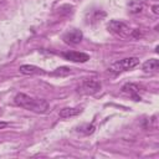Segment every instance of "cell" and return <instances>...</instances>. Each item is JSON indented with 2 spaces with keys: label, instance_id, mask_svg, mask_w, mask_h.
<instances>
[{
  "label": "cell",
  "instance_id": "17",
  "mask_svg": "<svg viewBox=\"0 0 159 159\" xmlns=\"http://www.w3.org/2000/svg\"><path fill=\"white\" fill-rule=\"evenodd\" d=\"M1 113H2V111H1V108H0V116H1Z\"/></svg>",
  "mask_w": 159,
  "mask_h": 159
},
{
  "label": "cell",
  "instance_id": "15",
  "mask_svg": "<svg viewBox=\"0 0 159 159\" xmlns=\"http://www.w3.org/2000/svg\"><path fill=\"white\" fill-rule=\"evenodd\" d=\"M7 125H9L7 122H1V120H0V129H4V128L7 127Z\"/></svg>",
  "mask_w": 159,
  "mask_h": 159
},
{
  "label": "cell",
  "instance_id": "7",
  "mask_svg": "<svg viewBox=\"0 0 159 159\" xmlns=\"http://www.w3.org/2000/svg\"><path fill=\"white\" fill-rule=\"evenodd\" d=\"M122 92L128 93L134 101H140V97L138 96V93H139V87H138L135 83H125V84L122 87Z\"/></svg>",
  "mask_w": 159,
  "mask_h": 159
},
{
  "label": "cell",
  "instance_id": "4",
  "mask_svg": "<svg viewBox=\"0 0 159 159\" xmlns=\"http://www.w3.org/2000/svg\"><path fill=\"white\" fill-rule=\"evenodd\" d=\"M82 37H83V34L81 30L78 29H72L70 31H67L65 35H63V41L66 43H70V45H77L82 41Z\"/></svg>",
  "mask_w": 159,
  "mask_h": 159
},
{
  "label": "cell",
  "instance_id": "1",
  "mask_svg": "<svg viewBox=\"0 0 159 159\" xmlns=\"http://www.w3.org/2000/svg\"><path fill=\"white\" fill-rule=\"evenodd\" d=\"M14 102L17 106H20L27 111L40 113V114H43V113L48 112V109H50V104L47 101L41 99V98H32L25 93H17L14 98Z\"/></svg>",
  "mask_w": 159,
  "mask_h": 159
},
{
  "label": "cell",
  "instance_id": "5",
  "mask_svg": "<svg viewBox=\"0 0 159 159\" xmlns=\"http://www.w3.org/2000/svg\"><path fill=\"white\" fill-rule=\"evenodd\" d=\"M101 87H102L101 82L96 78H87L82 82V88L84 89L86 93H89V94L97 93L101 89Z\"/></svg>",
  "mask_w": 159,
  "mask_h": 159
},
{
  "label": "cell",
  "instance_id": "9",
  "mask_svg": "<svg viewBox=\"0 0 159 159\" xmlns=\"http://www.w3.org/2000/svg\"><path fill=\"white\" fill-rule=\"evenodd\" d=\"M19 71L22 73V75H37V73H43V71L35 66V65H21Z\"/></svg>",
  "mask_w": 159,
  "mask_h": 159
},
{
  "label": "cell",
  "instance_id": "2",
  "mask_svg": "<svg viewBox=\"0 0 159 159\" xmlns=\"http://www.w3.org/2000/svg\"><path fill=\"white\" fill-rule=\"evenodd\" d=\"M138 63H139V58L138 57H127V58H123V60H119V61L112 63L108 67V71L111 73L118 75L120 72H124V71H128V70L135 67Z\"/></svg>",
  "mask_w": 159,
  "mask_h": 159
},
{
  "label": "cell",
  "instance_id": "8",
  "mask_svg": "<svg viewBox=\"0 0 159 159\" xmlns=\"http://www.w3.org/2000/svg\"><path fill=\"white\" fill-rule=\"evenodd\" d=\"M82 112L81 107H65L60 111L58 116L60 118H70V117H75L77 114H80Z\"/></svg>",
  "mask_w": 159,
  "mask_h": 159
},
{
  "label": "cell",
  "instance_id": "12",
  "mask_svg": "<svg viewBox=\"0 0 159 159\" xmlns=\"http://www.w3.org/2000/svg\"><path fill=\"white\" fill-rule=\"evenodd\" d=\"M142 10H143V4H139V2H135V1H133V2L129 4V10L128 11L130 14H138Z\"/></svg>",
  "mask_w": 159,
  "mask_h": 159
},
{
  "label": "cell",
  "instance_id": "3",
  "mask_svg": "<svg viewBox=\"0 0 159 159\" xmlns=\"http://www.w3.org/2000/svg\"><path fill=\"white\" fill-rule=\"evenodd\" d=\"M108 31H111L112 34L118 35V36H125L129 34V27L123 21L111 20L108 24Z\"/></svg>",
  "mask_w": 159,
  "mask_h": 159
},
{
  "label": "cell",
  "instance_id": "6",
  "mask_svg": "<svg viewBox=\"0 0 159 159\" xmlns=\"http://www.w3.org/2000/svg\"><path fill=\"white\" fill-rule=\"evenodd\" d=\"M63 57L68 61H72V62H87L89 60V55L88 53H84V52H77V51H68V52H65L63 53Z\"/></svg>",
  "mask_w": 159,
  "mask_h": 159
},
{
  "label": "cell",
  "instance_id": "14",
  "mask_svg": "<svg viewBox=\"0 0 159 159\" xmlns=\"http://www.w3.org/2000/svg\"><path fill=\"white\" fill-rule=\"evenodd\" d=\"M132 37H134V39H139V37H142V32H140V30H139V29L133 30V31H132Z\"/></svg>",
  "mask_w": 159,
  "mask_h": 159
},
{
  "label": "cell",
  "instance_id": "13",
  "mask_svg": "<svg viewBox=\"0 0 159 159\" xmlns=\"http://www.w3.org/2000/svg\"><path fill=\"white\" fill-rule=\"evenodd\" d=\"M94 125L93 124H86V125H82V127H78V130L80 132H83L84 134H92L94 132Z\"/></svg>",
  "mask_w": 159,
  "mask_h": 159
},
{
  "label": "cell",
  "instance_id": "11",
  "mask_svg": "<svg viewBox=\"0 0 159 159\" xmlns=\"http://www.w3.org/2000/svg\"><path fill=\"white\" fill-rule=\"evenodd\" d=\"M71 73V68H68V67H58V68H56L53 72H52V75L53 76H60V77H63V76H67V75H70Z\"/></svg>",
  "mask_w": 159,
  "mask_h": 159
},
{
  "label": "cell",
  "instance_id": "10",
  "mask_svg": "<svg viewBox=\"0 0 159 159\" xmlns=\"http://www.w3.org/2000/svg\"><path fill=\"white\" fill-rule=\"evenodd\" d=\"M158 67H159V61L157 60V58H150V60H148V61H145L144 63H143V71L144 72H154V71H157L158 70Z\"/></svg>",
  "mask_w": 159,
  "mask_h": 159
},
{
  "label": "cell",
  "instance_id": "16",
  "mask_svg": "<svg viewBox=\"0 0 159 159\" xmlns=\"http://www.w3.org/2000/svg\"><path fill=\"white\" fill-rule=\"evenodd\" d=\"M158 9H159V6H158V5H154V6H153V12H154V14H157V15L159 14V10H158Z\"/></svg>",
  "mask_w": 159,
  "mask_h": 159
}]
</instances>
